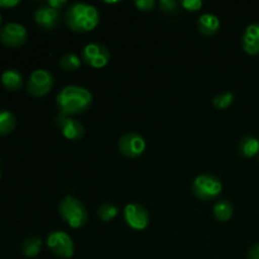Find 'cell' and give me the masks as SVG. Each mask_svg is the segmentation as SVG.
<instances>
[{"mask_svg":"<svg viewBox=\"0 0 259 259\" xmlns=\"http://www.w3.org/2000/svg\"><path fill=\"white\" fill-rule=\"evenodd\" d=\"M57 108L60 115L73 116L83 114L93 105V94L85 88L68 85L57 94Z\"/></svg>","mask_w":259,"mask_h":259,"instance_id":"6da1fadb","label":"cell"},{"mask_svg":"<svg viewBox=\"0 0 259 259\" xmlns=\"http://www.w3.org/2000/svg\"><path fill=\"white\" fill-rule=\"evenodd\" d=\"M65 22L72 32L88 33L99 25L100 13L94 5L86 3H75L66 10Z\"/></svg>","mask_w":259,"mask_h":259,"instance_id":"7a4b0ae2","label":"cell"},{"mask_svg":"<svg viewBox=\"0 0 259 259\" xmlns=\"http://www.w3.org/2000/svg\"><path fill=\"white\" fill-rule=\"evenodd\" d=\"M61 218L73 229H78L88 224L89 214L85 205L75 196H66L58 206Z\"/></svg>","mask_w":259,"mask_h":259,"instance_id":"3957f363","label":"cell"},{"mask_svg":"<svg viewBox=\"0 0 259 259\" xmlns=\"http://www.w3.org/2000/svg\"><path fill=\"white\" fill-rule=\"evenodd\" d=\"M192 192L201 201H212L223 191V184L217 176L210 174L199 175L192 182Z\"/></svg>","mask_w":259,"mask_h":259,"instance_id":"277c9868","label":"cell"},{"mask_svg":"<svg viewBox=\"0 0 259 259\" xmlns=\"http://www.w3.org/2000/svg\"><path fill=\"white\" fill-rule=\"evenodd\" d=\"M55 85V78L53 75L47 70H35L29 76V80L27 81V91L29 95L34 98H42L51 93Z\"/></svg>","mask_w":259,"mask_h":259,"instance_id":"5b68a950","label":"cell"},{"mask_svg":"<svg viewBox=\"0 0 259 259\" xmlns=\"http://www.w3.org/2000/svg\"><path fill=\"white\" fill-rule=\"evenodd\" d=\"M47 245L56 257L68 259L72 258L75 253V244H73L72 238L66 232H61V230L50 233L47 238Z\"/></svg>","mask_w":259,"mask_h":259,"instance_id":"8992f818","label":"cell"},{"mask_svg":"<svg viewBox=\"0 0 259 259\" xmlns=\"http://www.w3.org/2000/svg\"><path fill=\"white\" fill-rule=\"evenodd\" d=\"M110 58V51L101 43H89L81 51V60L93 68L105 67Z\"/></svg>","mask_w":259,"mask_h":259,"instance_id":"52a82bcc","label":"cell"},{"mask_svg":"<svg viewBox=\"0 0 259 259\" xmlns=\"http://www.w3.org/2000/svg\"><path fill=\"white\" fill-rule=\"evenodd\" d=\"M118 148L123 156L128 158H138L146 152L147 142L139 133L131 132L119 139Z\"/></svg>","mask_w":259,"mask_h":259,"instance_id":"ba28073f","label":"cell"},{"mask_svg":"<svg viewBox=\"0 0 259 259\" xmlns=\"http://www.w3.org/2000/svg\"><path fill=\"white\" fill-rule=\"evenodd\" d=\"M124 220H125L126 225L133 230H144L148 228L149 222H151V217L149 212L143 205L141 204H128L124 207Z\"/></svg>","mask_w":259,"mask_h":259,"instance_id":"9c48e42d","label":"cell"},{"mask_svg":"<svg viewBox=\"0 0 259 259\" xmlns=\"http://www.w3.org/2000/svg\"><path fill=\"white\" fill-rule=\"evenodd\" d=\"M27 29L19 23H8L0 30V40L8 47H20L27 42Z\"/></svg>","mask_w":259,"mask_h":259,"instance_id":"30bf717a","label":"cell"},{"mask_svg":"<svg viewBox=\"0 0 259 259\" xmlns=\"http://www.w3.org/2000/svg\"><path fill=\"white\" fill-rule=\"evenodd\" d=\"M56 121L62 131L63 137L70 139V141H80L85 136V128H83L82 124L76 119L71 118V116L60 115L56 119Z\"/></svg>","mask_w":259,"mask_h":259,"instance_id":"8fae6325","label":"cell"},{"mask_svg":"<svg viewBox=\"0 0 259 259\" xmlns=\"http://www.w3.org/2000/svg\"><path fill=\"white\" fill-rule=\"evenodd\" d=\"M61 19V14L58 10L53 9V8L45 5V7H40L35 10L34 13V20L39 27H42L43 29H53L58 25Z\"/></svg>","mask_w":259,"mask_h":259,"instance_id":"7c38bea8","label":"cell"},{"mask_svg":"<svg viewBox=\"0 0 259 259\" xmlns=\"http://www.w3.org/2000/svg\"><path fill=\"white\" fill-rule=\"evenodd\" d=\"M242 47L245 53L259 56V22L248 25L242 37Z\"/></svg>","mask_w":259,"mask_h":259,"instance_id":"4fadbf2b","label":"cell"},{"mask_svg":"<svg viewBox=\"0 0 259 259\" xmlns=\"http://www.w3.org/2000/svg\"><path fill=\"white\" fill-rule=\"evenodd\" d=\"M220 27H222V23H220L219 18L210 13H205L197 20V28H199L200 33L206 37L217 34L220 30Z\"/></svg>","mask_w":259,"mask_h":259,"instance_id":"5bb4252c","label":"cell"},{"mask_svg":"<svg viewBox=\"0 0 259 259\" xmlns=\"http://www.w3.org/2000/svg\"><path fill=\"white\" fill-rule=\"evenodd\" d=\"M238 152L244 158H253L259 154V139L254 136H245L238 144Z\"/></svg>","mask_w":259,"mask_h":259,"instance_id":"9a60e30c","label":"cell"},{"mask_svg":"<svg viewBox=\"0 0 259 259\" xmlns=\"http://www.w3.org/2000/svg\"><path fill=\"white\" fill-rule=\"evenodd\" d=\"M2 83L7 90L18 91L23 86V76L17 70H7L2 75Z\"/></svg>","mask_w":259,"mask_h":259,"instance_id":"2e32d148","label":"cell"},{"mask_svg":"<svg viewBox=\"0 0 259 259\" xmlns=\"http://www.w3.org/2000/svg\"><path fill=\"white\" fill-rule=\"evenodd\" d=\"M212 214H214V218L217 220L222 223H227L232 219L233 214H234V207H233L232 202H229L228 200H222V201H218L214 205Z\"/></svg>","mask_w":259,"mask_h":259,"instance_id":"e0dca14e","label":"cell"},{"mask_svg":"<svg viewBox=\"0 0 259 259\" xmlns=\"http://www.w3.org/2000/svg\"><path fill=\"white\" fill-rule=\"evenodd\" d=\"M17 125L14 114L8 110H0V136H8L12 133Z\"/></svg>","mask_w":259,"mask_h":259,"instance_id":"ac0fdd59","label":"cell"},{"mask_svg":"<svg viewBox=\"0 0 259 259\" xmlns=\"http://www.w3.org/2000/svg\"><path fill=\"white\" fill-rule=\"evenodd\" d=\"M42 239L38 237H32L28 238L24 240L22 245V252L25 257L28 258H34L39 254L40 249H42Z\"/></svg>","mask_w":259,"mask_h":259,"instance_id":"d6986e66","label":"cell"},{"mask_svg":"<svg viewBox=\"0 0 259 259\" xmlns=\"http://www.w3.org/2000/svg\"><path fill=\"white\" fill-rule=\"evenodd\" d=\"M81 58L75 53H67L60 60V67L66 72H73L81 66Z\"/></svg>","mask_w":259,"mask_h":259,"instance_id":"ffe728a7","label":"cell"},{"mask_svg":"<svg viewBox=\"0 0 259 259\" xmlns=\"http://www.w3.org/2000/svg\"><path fill=\"white\" fill-rule=\"evenodd\" d=\"M118 212H119V209L115 206V205L111 204V202H104L103 205L99 206L98 217L100 220L108 223V222H111L113 219H115Z\"/></svg>","mask_w":259,"mask_h":259,"instance_id":"44dd1931","label":"cell"},{"mask_svg":"<svg viewBox=\"0 0 259 259\" xmlns=\"http://www.w3.org/2000/svg\"><path fill=\"white\" fill-rule=\"evenodd\" d=\"M234 94L232 91H225V93L219 94L212 100V105L218 109V110H225L229 108L233 103H234Z\"/></svg>","mask_w":259,"mask_h":259,"instance_id":"7402d4cb","label":"cell"},{"mask_svg":"<svg viewBox=\"0 0 259 259\" xmlns=\"http://www.w3.org/2000/svg\"><path fill=\"white\" fill-rule=\"evenodd\" d=\"M159 7H161L162 12L166 13V14H174L179 9V3L175 2V0H161Z\"/></svg>","mask_w":259,"mask_h":259,"instance_id":"603a6c76","label":"cell"},{"mask_svg":"<svg viewBox=\"0 0 259 259\" xmlns=\"http://www.w3.org/2000/svg\"><path fill=\"white\" fill-rule=\"evenodd\" d=\"M134 5L141 12H152L156 8V2L154 0H136Z\"/></svg>","mask_w":259,"mask_h":259,"instance_id":"cb8c5ba5","label":"cell"},{"mask_svg":"<svg viewBox=\"0 0 259 259\" xmlns=\"http://www.w3.org/2000/svg\"><path fill=\"white\" fill-rule=\"evenodd\" d=\"M202 2L200 0H184L181 2V7L187 12H197L202 8Z\"/></svg>","mask_w":259,"mask_h":259,"instance_id":"d4e9b609","label":"cell"},{"mask_svg":"<svg viewBox=\"0 0 259 259\" xmlns=\"http://www.w3.org/2000/svg\"><path fill=\"white\" fill-rule=\"evenodd\" d=\"M66 4H67V2H66V0H48L47 2L48 7L53 8V9H56V10H60L61 8L65 7Z\"/></svg>","mask_w":259,"mask_h":259,"instance_id":"484cf974","label":"cell"},{"mask_svg":"<svg viewBox=\"0 0 259 259\" xmlns=\"http://www.w3.org/2000/svg\"><path fill=\"white\" fill-rule=\"evenodd\" d=\"M247 259H259V243L249 248L247 254Z\"/></svg>","mask_w":259,"mask_h":259,"instance_id":"4316f807","label":"cell"},{"mask_svg":"<svg viewBox=\"0 0 259 259\" xmlns=\"http://www.w3.org/2000/svg\"><path fill=\"white\" fill-rule=\"evenodd\" d=\"M19 0H0V8H5V9H10L19 4Z\"/></svg>","mask_w":259,"mask_h":259,"instance_id":"83f0119b","label":"cell"},{"mask_svg":"<svg viewBox=\"0 0 259 259\" xmlns=\"http://www.w3.org/2000/svg\"><path fill=\"white\" fill-rule=\"evenodd\" d=\"M106 4H116V3H119V2H105Z\"/></svg>","mask_w":259,"mask_h":259,"instance_id":"f1b7e54d","label":"cell"},{"mask_svg":"<svg viewBox=\"0 0 259 259\" xmlns=\"http://www.w3.org/2000/svg\"><path fill=\"white\" fill-rule=\"evenodd\" d=\"M2 22H3V18H2V14H0V24H2Z\"/></svg>","mask_w":259,"mask_h":259,"instance_id":"f546056e","label":"cell"},{"mask_svg":"<svg viewBox=\"0 0 259 259\" xmlns=\"http://www.w3.org/2000/svg\"><path fill=\"white\" fill-rule=\"evenodd\" d=\"M0 177H2V169H0Z\"/></svg>","mask_w":259,"mask_h":259,"instance_id":"4dcf8cb0","label":"cell"}]
</instances>
